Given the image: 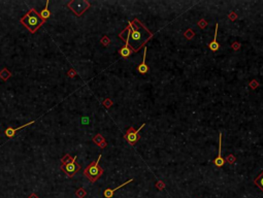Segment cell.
Returning <instances> with one entry per match:
<instances>
[{
    "label": "cell",
    "instance_id": "obj_1",
    "mask_svg": "<svg viewBox=\"0 0 263 198\" xmlns=\"http://www.w3.org/2000/svg\"><path fill=\"white\" fill-rule=\"evenodd\" d=\"M21 24H22L28 31L34 34L36 33V31L45 23V21L41 20V18L39 17V14L36 12V9L30 8L24 16L21 18L20 20Z\"/></svg>",
    "mask_w": 263,
    "mask_h": 198
},
{
    "label": "cell",
    "instance_id": "obj_2",
    "mask_svg": "<svg viewBox=\"0 0 263 198\" xmlns=\"http://www.w3.org/2000/svg\"><path fill=\"white\" fill-rule=\"evenodd\" d=\"M61 169L66 176L72 178L77 171L81 169V165L77 162V156L71 157L69 154H66L61 158Z\"/></svg>",
    "mask_w": 263,
    "mask_h": 198
},
{
    "label": "cell",
    "instance_id": "obj_3",
    "mask_svg": "<svg viewBox=\"0 0 263 198\" xmlns=\"http://www.w3.org/2000/svg\"><path fill=\"white\" fill-rule=\"evenodd\" d=\"M101 157L102 156L99 155L98 159L96 160V161L91 162L84 170L85 176H86L91 183H95L96 181L101 176L102 173H103V168L100 167V165H99V161H100V159H101Z\"/></svg>",
    "mask_w": 263,
    "mask_h": 198
},
{
    "label": "cell",
    "instance_id": "obj_4",
    "mask_svg": "<svg viewBox=\"0 0 263 198\" xmlns=\"http://www.w3.org/2000/svg\"><path fill=\"white\" fill-rule=\"evenodd\" d=\"M91 4L87 0H71L67 3V7L74 13L77 17H82L86 10L90 8Z\"/></svg>",
    "mask_w": 263,
    "mask_h": 198
},
{
    "label": "cell",
    "instance_id": "obj_5",
    "mask_svg": "<svg viewBox=\"0 0 263 198\" xmlns=\"http://www.w3.org/2000/svg\"><path fill=\"white\" fill-rule=\"evenodd\" d=\"M143 127H145V124H143L137 130H135L133 127H130L129 129H128V131L126 132V134H125V139L128 141V144H130L131 146H134V145L139 140V138H141L139 131H141Z\"/></svg>",
    "mask_w": 263,
    "mask_h": 198
},
{
    "label": "cell",
    "instance_id": "obj_6",
    "mask_svg": "<svg viewBox=\"0 0 263 198\" xmlns=\"http://www.w3.org/2000/svg\"><path fill=\"white\" fill-rule=\"evenodd\" d=\"M214 163H215L216 166H218V167L224 166V164H225V160H224V158L222 157V133H220V136H219V154H218V157L214 160Z\"/></svg>",
    "mask_w": 263,
    "mask_h": 198
},
{
    "label": "cell",
    "instance_id": "obj_7",
    "mask_svg": "<svg viewBox=\"0 0 263 198\" xmlns=\"http://www.w3.org/2000/svg\"><path fill=\"white\" fill-rule=\"evenodd\" d=\"M32 124H34V121H31V122H29V123L25 124V125H23V126H21V127H18V128H13V127H10V126H9L8 128H6V129H5V131H4L5 132V135H6L8 138H13V137L16 135L17 131H19V130H21L22 128H24V127H27V126L32 125Z\"/></svg>",
    "mask_w": 263,
    "mask_h": 198
},
{
    "label": "cell",
    "instance_id": "obj_8",
    "mask_svg": "<svg viewBox=\"0 0 263 198\" xmlns=\"http://www.w3.org/2000/svg\"><path fill=\"white\" fill-rule=\"evenodd\" d=\"M133 49L130 47L129 44V40L128 39H126V44H125L123 48L120 49V51H119V53H120V55L122 56L124 59H127L128 57H129L130 55L132 54V52H133Z\"/></svg>",
    "mask_w": 263,
    "mask_h": 198
},
{
    "label": "cell",
    "instance_id": "obj_9",
    "mask_svg": "<svg viewBox=\"0 0 263 198\" xmlns=\"http://www.w3.org/2000/svg\"><path fill=\"white\" fill-rule=\"evenodd\" d=\"M131 182H133V179H130L129 181H127V182H125L124 184L120 185V186H118L117 188H115V189H109V188H107V189H105V190H104V192H103V195H104V197H105V198H113V194H115V192H116L117 190H120L121 188H122V187L126 186V185H128L129 183H131Z\"/></svg>",
    "mask_w": 263,
    "mask_h": 198
},
{
    "label": "cell",
    "instance_id": "obj_10",
    "mask_svg": "<svg viewBox=\"0 0 263 198\" xmlns=\"http://www.w3.org/2000/svg\"><path fill=\"white\" fill-rule=\"evenodd\" d=\"M145 59H147V48H145L143 62H141V63L138 65V67H137V71H138L139 73H141V74H145V73H148V71H149V66L147 65Z\"/></svg>",
    "mask_w": 263,
    "mask_h": 198
},
{
    "label": "cell",
    "instance_id": "obj_11",
    "mask_svg": "<svg viewBox=\"0 0 263 198\" xmlns=\"http://www.w3.org/2000/svg\"><path fill=\"white\" fill-rule=\"evenodd\" d=\"M218 27H219V24H217V25H216V31H215V36H214V40L209 44V48L211 49V51H213V52H217V51L220 49V44H219L218 41H217V35H218Z\"/></svg>",
    "mask_w": 263,
    "mask_h": 198
},
{
    "label": "cell",
    "instance_id": "obj_12",
    "mask_svg": "<svg viewBox=\"0 0 263 198\" xmlns=\"http://www.w3.org/2000/svg\"><path fill=\"white\" fill-rule=\"evenodd\" d=\"M49 3H50V1L48 0V1L45 2V7L42 9V10H41L40 13H39V17H40L41 20H43V21H47L51 16H52L50 9H49Z\"/></svg>",
    "mask_w": 263,
    "mask_h": 198
},
{
    "label": "cell",
    "instance_id": "obj_13",
    "mask_svg": "<svg viewBox=\"0 0 263 198\" xmlns=\"http://www.w3.org/2000/svg\"><path fill=\"white\" fill-rule=\"evenodd\" d=\"M93 141L95 142L96 145H98V146H99L100 148H102V149H103L105 146H106V142H105L104 138L102 137V135H101V134H97L96 136H94Z\"/></svg>",
    "mask_w": 263,
    "mask_h": 198
},
{
    "label": "cell",
    "instance_id": "obj_14",
    "mask_svg": "<svg viewBox=\"0 0 263 198\" xmlns=\"http://www.w3.org/2000/svg\"><path fill=\"white\" fill-rule=\"evenodd\" d=\"M130 35H131L133 41H139L141 39V32L138 31L137 29H135V28H132L131 29V34Z\"/></svg>",
    "mask_w": 263,
    "mask_h": 198
},
{
    "label": "cell",
    "instance_id": "obj_15",
    "mask_svg": "<svg viewBox=\"0 0 263 198\" xmlns=\"http://www.w3.org/2000/svg\"><path fill=\"white\" fill-rule=\"evenodd\" d=\"M11 75H13V74H11V72H10V71L7 70L6 67H4L2 70L0 71V79H2L4 82H6V81L8 80L9 78H10Z\"/></svg>",
    "mask_w": 263,
    "mask_h": 198
},
{
    "label": "cell",
    "instance_id": "obj_16",
    "mask_svg": "<svg viewBox=\"0 0 263 198\" xmlns=\"http://www.w3.org/2000/svg\"><path fill=\"white\" fill-rule=\"evenodd\" d=\"M87 195V191L84 189V188H79L75 191V196L77 198H84L85 196Z\"/></svg>",
    "mask_w": 263,
    "mask_h": 198
},
{
    "label": "cell",
    "instance_id": "obj_17",
    "mask_svg": "<svg viewBox=\"0 0 263 198\" xmlns=\"http://www.w3.org/2000/svg\"><path fill=\"white\" fill-rule=\"evenodd\" d=\"M255 184H256L258 187H260L261 190H263V172L259 175L256 180H255Z\"/></svg>",
    "mask_w": 263,
    "mask_h": 198
},
{
    "label": "cell",
    "instance_id": "obj_18",
    "mask_svg": "<svg viewBox=\"0 0 263 198\" xmlns=\"http://www.w3.org/2000/svg\"><path fill=\"white\" fill-rule=\"evenodd\" d=\"M111 104H113V102L111 101V99H109V98H106V99L103 101V105H104L105 107H107V108H109V107H111Z\"/></svg>",
    "mask_w": 263,
    "mask_h": 198
},
{
    "label": "cell",
    "instance_id": "obj_19",
    "mask_svg": "<svg viewBox=\"0 0 263 198\" xmlns=\"http://www.w3.org/2000/svg\"><path fill=\"white\" fill-rule=\"evenodd\" d=\"M67 75L69 76V78H73V76H75V75H77V71H75L74 69L71 68L70 70L67 72Z\"/></svg>",
    "mask_w": 263,
    "mask_h": 198
},
{
    "label": "cell",
    "instance_id": "obj_20",
    "mask_svg": "<svg viewBox=\"0 0 263 198\" xmlns=\"http://www.w3.org/2000/svg\"><path fill=\"white\" fill-rule=\"evenodd\" d=\"M101 43L103 44V46H107V44H109V38L106 36H104L103 38L101 39Z\"/></svg>",
    "mask_w": 263,
    "mask_h": 198
},
{
    "label": "cell",
    "instance_id": "obj_21",
    "mask_svg": "<svg viewBox=\"0 0 263 198\" xmlns=\"http://www.w3.org/2000/svg\"><path fill=\"white\" fill-rule=\"evenodd\" d=\"M227 161L229 162V163H233V162L235 161V157H233V155H229V156H228V159H227Z\"/></svg>",
    "mask_w": 263,
    "mask_h": 198
},
{
    "label": "cell",
    "instance_id": "obj_22",
    "mask_svg": "<svg viewBox=\"0 0 263 198\" xmlns=\"http://www.w3.org/2000/svg\"><path fill=\"white\" fill-rule=\"evenodd\" d=\"M164 187H165V185L163 184V183L162 182H158V184H157V188H158V189H163Z\"/></svg>",
    "mask_w": 263,
    "mask_h": 198
},
{
    "label": "cell",
    "instance_id": "obj_23",
    "mask_svg": "<svg viewBox=\"0 0 263 198\" xmlns=\"http://www.w3.org/2000/svg\"><path fill=\"white\" fill-rule=\"evenodd\" d=\"M205 26H207V23H205V21H200V22H199V27L204 28Z\"/></svg>",
    "mask_w": 263,
    "mask_h": 198
},
{
    "label": "cell",
    "instance_id": "obj_24",
    "mask_svg": "<svg viewBox=\"0 0 263 198\" xmlns=\"http://www.w3.org/2000/svg\"><path fill=\"white\" fill-rule=\"evenodd\" d=\"M28 198H38V195H37L36 193H32L31 195H29Z\"/></svg>",
    "mask_w": 263,
    "mask_h": 198
},
{
    "label": "cell",
    "instance_id": "obj_25",
    "mask_svg": "<svg viewBox=\"0 0 263 198\" xmlns=\"http://www.w3.org/2000/svg\"><path fill=\"white\" fill-rule=\"evenodd\" d=\"M250 86L251 87H256L257 86V84H256V81H253V82H251V84H250Z\"/></svg>",
    "mask_w": 263,
    "mask_h": 198
},
{
    "label": "cell",
    "instance_id": "obj_26",
    "mask_svg": "<svg viewBox=\"0 0 263 198\" xmlns=\"http://www.w3.org/2000/svg\"><path fill=\"white\" fill-rule=\"evenodd\" d=\"M232 48H233L234 50H236V49L239 48V44H238V43H236V44L235 43H233V44H232Z\"/></svg>",
    "mask_w": 263,
    "mask_h": 198
},
{
    "label": "cell",
    "instance_id": "obj_27",
    "mask_svg": "<svg viewBox=\"0 0 263 198\" xmlns=\"http://www.w3.org/2000/svg\"><path fill=\"white\" fill-rule=\"evenodd\" d=\"M262 191H263V190H262Z\"/></svg>",
    "mask_w": 263,
    "mask_h": 198
}]
</instances>
